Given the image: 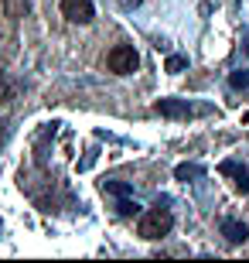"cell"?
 <instances>
[{"label":"cell","instance_id":"obj_10","mask_svg":"<svg viewBox=\"0 0 249 263\" xmlns=\"http://www.w3.org/2000/svg\"><path fill=\"white\" fill-rule=\"evenodd\" d=\"M184 65H188V62H184L181 55H171V59H167V72H181Z\"/></svg>","mask_w":249,"mask_h":263},{"label":"cell","instance_id":"obj_8","mask_svg":"<svg viewBox=\"0 0 249 263\" xmlns=\"http://www.w3.org/2000/svg\"><path fill=\"white\" fill-rule=\"evenodd\" d=\"M28 10V0H7V14L10 17H17V14H24Z\"/></svg>","mask_w":249,"mask_h":263},{"label":"cell","instance_id":"obj_5","mask_svg":"<svg viewBox=\"0 0 249 263\" xmlns=\"http://www.w3.org/2000/svg\"><path fill=\"white\" fill-rule=\"evenodd\" d=\"M219 229H222V236H225L229 243H246V236H249V233H246V226L236 222V219H222Z\"/></svg>","mask_w":249,"mask_h":263},{"label":"cell","instance_id":"obj_13","mask_svg":"<svg viewBox=\"0 0 249 263\" xmlns=\"http://www.w3.org/2000/svg\"><path fill=\"white\" fill-rule=\"evenodd\" d=\"M0 144H4V123H0Z\"/></svg>","mask_w":249,"mask_h":263},{"label":"cell","instance_id":"obj_12","mask_svg":"<svg viewBox=\"0 0 249 263\" xmlns=\"http://www.w3.org/2000/svg\"><path fill=\"white\" fill-rule=\"evenodd\" d=\"M239 188H242V192H249V175H242V171H239Z\"/></svg>","mask_w":249,"mask_h":263},{"label":"cell","instance_id":"obj_7","mask_svg":"<svg viewBox=\"0 0 249 263\" xmlns=\"http://www.w3.org/2000/svg\"><path fill=\"white\" fill-rule=\"evenodd\" d=\"M229 82H232V89L249 86V68H239V72H232V76H229Z\"/></svg>","mask_w":249,"mask_h":263},{"label":"cell","instance_id":"obj_2","mask_svg":"<svg viewBox=\"0 0 249 263\" xmlns=\"http://www.w3.org/2000/svg\"><path fill=\"white\" fill-rule=\"evenodd\" d=\"M106 65H109V72H116V76H133L137 68H140V55L133 51V45H116V48L106 55Z\"/></svg>","mask_w":249,"mask_h":263},{"label":"cell","instance_id":"obj_1","mask_svg":"<svg viewBox=\"0 0 249 263\" xmlns=\"http://www.w3.org/2000/svg\"><path fill=\"white\" fill-rule=\"evenodd\" d=\"M171 226H174V215L167 212V209H150V212L140 215V236L144 239H164V236L171 233Z\"/></svg>","mask_w":249,"mask_h":263},{"label":"cell","instance_id":"obj_4","mask_svg":"<svg viewBox=\"0 0 249 263\" xmlns=\"http://www.w3.org/2000/svg\"><path fill=\"white\" fill-rule=\"evenodd\" d=\"M157 113H161V117H171V120H188L191 117V106H188L184 99H161V103H157Z\"/></svg>","mask_w":249,"mask_h":263},{"label":"cell","instance_id":"obj_9","mask_svg":"<svg viewBox=\"0 0 249 263\" xmlns=\"http://www.w3.org/2000/svg\"><path fill=\"white\" fill-rule=\"evenodd\" d=\"M116 212H120V215H137V212H140V205H137V202H120V205H116Z\"/></svg>","mask_w":249,"mask_h":263},{"label":"cell","instance_id":"obj_6","mask_svg":"<svg viewBox=\"0 0 249 263\" xmlns=\"http://www.w3.org/2000/svg\"><path fill=\"white\" fill-rule=\"evenodd\" d=\"M174 175H178V181H188V178H201V175H205V167H201V164H178V167H174Z\"/></svg>","mask_w":249,"mask_h":263},{"label":"cell","instance_id":"obj_11","mask_svg":"<svg viewBox=\"0 0 249 263\" xmlns=\"http://www.w3.org/2000/svg\"><path fill=\"white\" fill-rule=\"evenodd\" d=\"M106 192H116V195H126V192H130V185H123V181H106Z\"/></svg>","mask_w":249,"mask_h":263},{"label":"cell","instance_id":"obj_3","mask_svg":"<svg viewBox=\"0 0 249 263\" xmlns=\"http://www.w3.org/2000/svg\"><path fill=\"white\" fill-rule=\"evenodd\" d=\"M62 14L72 24H89L96 17V7H92V0H62Z\"/></svg>","mask_w":249,"mask_h":263}]
</instances>
